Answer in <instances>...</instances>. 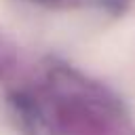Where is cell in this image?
I'll use <instances>...</instances> for the list:
<instances>
[{
    "label": "cell",
    "mask_w": 135,
    "mask_h": 135,
    "mask_svg": "<svg viewBox=\"0 0 135 135\" xmlns=\"http://www.w3.org/2000/svg\"><path fill=\"white\" fill-rule=\"evenodd\" d=\"M0 135H15V133H11V131H2V129H0Z\"/></svg>",
    "instance_id": "2"
},
{
    "label": "cell",
    "mask_w": 135,
    "mask_h": 135,
    "mask_svg": "<svg viewBox=\"0 0 135 135\" xmlns=\"http://www.w3.org/2000/svg\"><path fill=\"white\" fill-rule=\"evenodd\" d=\"M84 65L127 80L135 76V19H124L93 38L82 53Z\"/></svg>",
    "instance_id": "1"
}]
</instances>
